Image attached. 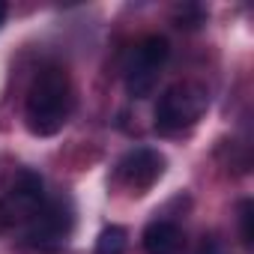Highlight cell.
<instances>
[{"instance_id":"1","label":"cell","mask_w":254,"mask_h":254,"mask_svg":"<svg viewBox=\"0 0 254 254\" xmlns=\"http://www.w3.org/2000/svg\"><path fill=\"white\" fill-rule=\"evenodd\" d=\"M72 108H75V93H72V78L66 66L60 63L42 66L24 99V123L30 135L54 138L69 123Z\"/></svg>"},{"instance_id":"2","label":"cell","mask_w":254,"mask_h":254,"mask_svg":"<svg viewBox=\"0 0 254 254\" xmlns=\"http://www.w3.org/2000/svg\"><path fill=\"white\" fill-rule=\"evenodd\" d=\"M209 108V90L197 81H180L171 84L156 105V132L162 135H177L206 114Z\"/></svg>"},{"instance_id":"3","label":"cell","mask_w":254,"mask_h":254,"mask_svg":"<svg viewBox=\"0 0 254 254\" xmlns=\"http://www.w3.org/2000/svg\"><path fill=\"white\" fill-rule=\"evenodd\" d=\"M168 54H171V42L159 33L144 36L132 48L129 63H126V90H129L132 99H147L153 93L159 72L168 63Z\"/></svg>"},{"instance_id":"4","label":"cell","mask_w":254,"mask_h":254,"mask_svg":"<svg viewBox=\"0 0 254 254\" xmlns=\"http://www.w3.org/2000/svg\"><path fill=\"white\" fill-rule=\"evenodd\" d=\"M45 203V186L36 171H18L12 186L0 194V233L27 224Z\"/></svg>"},{"instance_id":"5","label":"cell","mask_w":254,"mask_h":254,"mask_svg":"<svg viewBox=\"0 0 254 254\" xmlns=\"http://www.w3.org/2000/svg\"><path fill=\"white\" fill-rule=\"evenodd\" d=\"M72 224H75V215H72V206L66 200L42 203V209L27 221L24 242L30 248H39V251H57L66 245Z\"/></svg>"},{"instance_id":"6","label":"cell","mask_w":254,"mask_h":254,"mask_svg":"<svg viewBox=\"0 0 254 254\" xmlns=\"http://www.w3.org/2000/svg\"><path fill=\"white\" fill-rule=\"evenodd\" d=\"M165 174V156L153 147H135L117 162V183L132 194H147Z\"/></svg>"},{"instance_id":"7","label":"cell","mask_w":254,"mask_h":254,"mask_svg":"<svg viewBox=\"0 0 254 254\" xmlns=\"http://www.w3.org/2000/svg\"><path fill=\"white\" fill-rule=\"evenodd\" d=\"M144 251L147 254H180L183 248V230L180 224L168 221V218H156L144 227Z\"/></svg>"},{"instance_id":"8","label":"cell","mask_w":254,"mask_h":254,"mask_svg":"<svg viewBox=\"0 0 254 254\" xmlns=\"http://www.w3.org/2000/svg\"><path fill=\"white\" fill-rule=\"evenodd\" d=\"M126 245H129V233H126L120 224H111L99 233L96 239V254H123Z\"/></svg>"},{"instance_id":"9","label":"cell","mask_w":254,"mask_h":254,"mask_svg":"<svg viewBox=\"0 0 254 254\" xmlns=\"http://www.w3.org/2000/svg\"><path fill=\"white\" fill-rule=\"evenodd\" d=\"M254 203L251 200H239V233H242V245L251 248L254 245Z\"/></svg>"},{"instance_id":"10","label":"cell","mask_w":254,"mask_h":254,"mask_svg":"<svg viewBox=\"0 0 254 254\" xmlns=\"http://www.w3.org/2000/svg\"><path fill=\"white\" fill-rule=\"evenodd\" d=\"M200 24H203V9H200V6L186 3V6H180V9H177V27L194 30V27H200Z\"/></svg>"},{"instance_id":"11","label":"cell","mask_w":254,"mask_h":254,"mask_svg":"<svg viewBox=\"0 0 254 254\" xmlns=\"http://www.w3.org/2000/svg\"><path fill=\"white\" fill-rule=\"evenodd\" d=\"M197 254H221V245H218V239H212V236H209V239H203Z\"/></svg>"},{"instance_id":"12","label":"cell","mask_w":254,"mask_h":254,"mask_svg":"<svg viewBox=\"0 0 254 254\" xmlns=\"http://www.w3.org/2000/svg\"><path fill=\"white\" fill-rule=\"evenodd\" d=\"M3 21H6V3L0 0V27H3Z\"/></svg>"}]
</instances>
